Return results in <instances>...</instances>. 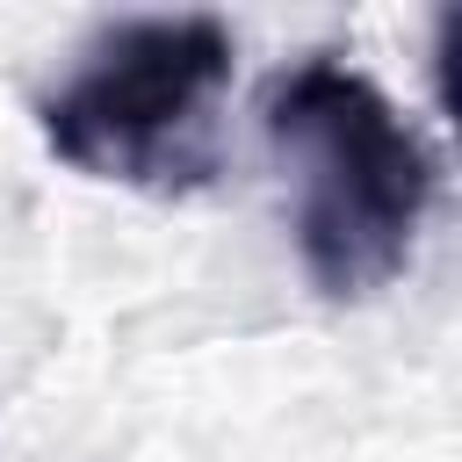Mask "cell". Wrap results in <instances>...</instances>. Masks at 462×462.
<instances>
[{
  "instance_id": "cell-1",
  "label": "cell",
  "mask_w": 462,
  "mask_h": 462,
  "mask_svg": "<svg viewBox=\"0 0 462 462\" xmlns=\"http://www.w3.org/2000/svg\"><path fill=\"white\" fill-rule=\"evenodd\" d=\"M267 144L296 188V253L325 296H375L404 274L433 209V152L411 116L346 58H303L267 94Z\"/></svg>"
},
{
  "instance_id": "cell-2",
  "label": "cell",
  "mask_w": 462,
  "mask_h": 462,
  "mask_svg": "<svg viewBox=\"0 0 462 462\" xmlns=\"http://www.w3.org/2000/svg\"><path fill=\"white\" fill-rule=\"evenodd\" d=\"M231 87V29L217 14H137L101 29L36 101L43 144L116 188L180 195L217 173V108Z\"/></svg>"
}]
</instances>
